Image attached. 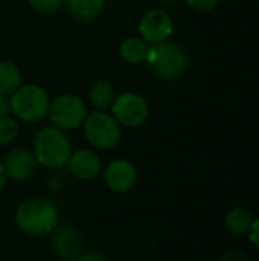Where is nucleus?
Here are the masks:
<instances>
[{
    "instance_id": "f03ea898",
    "label": "nucleus",
    "mask_w": 259,
    "mask_h": 261,
    "mask_svg": "<svg viewBox=\"0 0 259 261\" xmlns=\"http://www.w3.org/2000/svg\"><path fill=\"white\" fill-rule=\"evenodd\" d=\"M72 151V142L67 135L53 125L40 128L34 136L32 153L37 164L44 168L61 170L67 167Z\"/></svg>"
},
{
    "instance_id": "a211bd4d",
    "label": "nucleus",
    "mask_w": 259,
    "mask_h": 261,
    "mask_svg": "<svg viewBox=\"0 0 259 261\" xmlns=\"http://www.w3.org/2000/svg\"><path fill=\"white\" fill-rule=\"evenodd\" d=\"M20 135L18 121L12 116L0 118V147L12 144Z\"/></svg>"
},
{
    "instance_id": "f8f14e48",
    "label": "nucleus",
    "mask_w": 259,
    "mask_h": 261,
    "mask_svg": "<svg viewBox=\"0 0 259 261\" xmlns=\"http://www.w3.org/2000/svg\"><path fill=\"white\" fill-rule=\"evenodd\" d=\"M67 168L73 177L82 182L95 180L102 173V161L95 150L79 148L72 151L67 162Z\"/></svg>"
},
{
    "instance_id": "f3484780",
    "label": "nucleus",
    "mask_w": 259,
    "mask_h": 261,
    "mask_svg": "<svg viewBox=\"0 0 259 261\" xmlns=\"http://www.w3.org/2000/svg\"><path fill=\"white\" fill-rule=\"evenodd\" d=\"M21 72L17 64L0 60V93L11 96L21 86Z\"/></svg>"
},
{
    "instance_id": "393cba45",
    "label": "nucleus",
    "mask_w": 259,
    "mask_h": 261,
    "mask_svg": "<svg viewBox=\"0 0 259 261\" xmlns=\"http://www.w3.org/2000/svg\"><path fill=\"white\" fill-rule=\"evenodd\" d=\"M8 176H6V171H5V168H3V164H2V161H0V193L3 191V188L6 187V184H8Z\"/></svg>"
},
{
    "instance_id": "7ed1b4c3",
    "label": "nucleus",
    "mask_w": 259,
    "mask_h": 261,
    "mask_svg": "<svg viewBox=\"0 0 259 261\" xmlns=\"http://www.w3.org/2000/svg\"><path fill=\"white\" fill-rule=\"evenodd\" d=\"M145 63L153 75L160 80L172 81L180 78L188 69V55L176 41H163L148 49Z\"/></svg>"
},
{
    "instance_id": "6ab92c4d",
    "label": "nucleus",
    "mask_w": 259,
    "mask_h": 261,
    "mask_svg": "<svg viewBox=\"0 0 259 261\" xmlns=\"http://www.w3.org/2000/svg\"><path fill=\"white\" fill-rule=\"evenodd\" d=\"M27 2L35 12L44 15L58 12L64 5V0H27Z\"/></svg>"
},
{
    "instance_id": "aec40b11",
    "label": "nucleus",
    "mask_w": 259,
    "mask_h": 261,
    "mask_svg": "<svg viewBox=\"0 0 259 261\" xmlns=\"http://www.w3.org/2000/svg\"><path fill=\"white\" fill-rule=\"evenodd\" d=\"M220 0H186L188 6L195 12H211L217 8Z\"/></svg>"
},
{
    "instance_id": "6e6552de",
    "label": "nucleus",
    "mask_w": 259,
    "mask_h": 261,
    "mask_svg": "<svg viewBox=\"0 0 259 261\" xmlns=\"http://www.w3.org/2000/svg\"><path fill=\"white\" fill-rule=\"evenodd\" d=\"M50 246L60 261H75L85 251V237L73 225H60L52 232Z\"/></svg>"
},
{
    "instance_id": "a878e982",
    "label": "nucleus",
    "mask_w": 259,
    "mask_h": 261,
    "mask_svg": "<svg viewBox=\"0 0 259 261\" xmlns=\"http://www.w3.org/2000/svg\"><path fill=\"white\" fill-rule=\"evenodd\" d=\"M160 2H165V3H174V2H177V0H160Z\"/></svg>"
},
{
    "instance_id": "f257e3e1",
    "label": "nucleus",
    "mask_w": 259,
    "mask_h": 261,
    "mask_svg": "<svg viewBox=\"0 0 259 261\" xmlns=\"http://www.w3.org/2000/svg\"><path fill=\"white\" fill-rule=\"evenodd\" d=\"M17 228L29 237H47L60 226V211L46 197L23 199L15 210Z\"/></svg>"
},
{
    "instance_id": "2eb2a0df",
    "label": "nucleus",
    "mask_w": 259,
    "mask_h": 261,
    "mask_svg": "<svg viewBox=\"0 0 259 261\" xmlns=\"http://www.w3.org/2000/svg\"><path fill=\"white\" fill-rule=\"evenodd\" d=\"M116 98L111 83L105 80L95 81L89 89V102L95 110H108Z\"/></svg>"
},
{
    "instance_id": "423d86ee",
    "label": "nucleus",
    "mask_w": 259,
    "mask_h": 261,
    "mask_svg": "<svg viewBox=\"0 0 259 261\" xmlns=\"http://www.w3.org/2000/svg\"><path fill=\"white\" fill-rule=\"evenodd\" d=\"M47 116L53 127L63 132L75 130L82 125L87 116V106L78 95L64 93L50 101Z\"/></svg>"
},
{
    "instance_id": "4468645a",
    "label": "nucleus",
    "mask_w": 259,
    "mask_h": 261,
    "mask_svg": "<svg viewBox=\"0 0 259 261\" xmlns=\"http://www.w3.org/2000/svg\"><path fill=\"white\" fill-rule=\"evenodd\" d=\"M255 217L250 210L244 206L231 208L224 216V228L232 236H247Z\"/></svg>"
},
{
    "instance_id": "39448f33",
    "label": "nucleus",
    "mask_w": 259,
    "mask_h": 261,
    "mask_svg": "<svg viewBox=\"0 0 259 261\" xmlns=\"http://www.w3.org/2000/svg\"><path fill=\"white\" fill-rule=\"evenodd\" d=\"M82 128L87 142L95 150L101 151L114 148L122 136L121 124L107 110H93L87 113L82 122Z\"/></svg>"
},
{
    "instance_id": "20e7f679",
    "label": "nucleus",
    "mask_w": 259,
    "mask_h": 261,
    "mask_svg": "<svg viewBox=\"0 0 259 261\" xmlns=\"http://www.w3.org/2000/svg\"><path fill=\"white\" fill-rule=\"evenodd\" d=\"M11 113H14V118L17 121L26 122V124H35L40 122L43 118L47 116L50 98L38 84H21L11 96Z\"/></svg>"
},
{
    "instance_id": "1a4fd4ad",
    "label": "nucleus",
    "mask_w": 259,
    "mask_h": 261,
    "mask_svg": "<svg viewBox=\"0 0 259 261\" xmlns=\"http://www.w3.org/2000/svg\"><path fill=\"white\" fill-rule=\"evenodd\" d=\"M137 29L140 38L153 46L169 40L174 32V20L165 9L153 8L140 17Z\"/></svg>"
},
{
    "instance_id": "b1692460",
    "label": "nucleus",
    "mask_w": 259,
    "mask_h": 261,
    "mask_svg": "<svg viewBox=\"0 0 259 261\" xmlns=\"http://www.w3.org/2000/svg\"><path fill=\"white\" fill-rule=\"evenodd\" d=\"M9 113H11V101H9V96L0 93V118L9 116Z\"/></svg>"
},
{
    "instance_id": "0eeeda50",
    "label": "nucleus",
    "mask_w": 259,
    "mask_h": 261,
    "mask_svg": "<svg viewBox=\"0 0 259 261\" xmlns=\"http://www.w3.org/2000/svg\"><path fill=\"white\" fill-rule=\"evenodd\" d=\"M110 109V113L121 124V127L137 128L142 127L150 118V106L147 99L134 92L116 95Z\"/></svg>"
},
{
    "instance_id": "9d476101",
    "label": "nucleus",
    "mask_w": 259,
    "mask_h": 261,
    "mask_svg": "<svg viewBox=\"0 0 259 261\" xmlns=\"http://www.w3.org/2000/svg\"><path fill=\"white\" fill-rule=\"evenodd\" d=\"M102 176L107 188L116 194H128L134 190L139 174L136 165L124 158L110 161L102 168Z\"/></svg>"
},
{
    "instance_id": "9b49d317",
    "label": "nucleus",
    "mask_w": 259,
    "mask_h": 261,
    "mask_svg": "<svg viewBox=\"0 0 259 261\" xmlns=\"http://www.w3.org/2000/svg\"><path fill=\"white\" fill-rule=\"evenodd\" d=\"M2 164L8 179L14 182H24L31 179L38 165L32 150L24 147H15L9 150Z\"/></svg>"
},
{
    "instance_id": "5701e85b",
    "label": "nucleus",
    "mask_w": 259,
    "mask_h": 261,
    "mask_svg": "<svg viewBox=\"0 0 259 261\" xmlns=\"http://www.w3.org/2000/svg\"><path fill=\"white\" fill-rule=\"evenodd\" d=\"M75 261H108L107 257H104L102 254L96 252V251H84Z\"/></svg>"
},
{
    "instance_id": "dca6fc26",
    "label": "nucleus",
    "mask_w": 259,
    "mask_h": 261,
    "mask_svg": "<svg viewBox=\"0 0 259 261\" xmlns=\"http://www.w3.org/2000/svg\"><path fill=\"white\" fill-rule=\"evenodd\" d=\"M148 43L140 37H128L119 46V54L124 61L128 64H140L145 63L148 54Z\"/></svg>"
},
{
    "instance_id": "ddd939ff",
    "label": "nucleus",
    "mask_w": 259,
    "mask_h": 261,
    "mask_svg": "<svg viewBox=\"0 0 259 261\" xmlns=\"http://www.w3.org/2000/svg\"><path fill=\"white\" fill-rule=\"evenodd\" d=\"M104 5L105 0H64V6L69 15L82 24L95 21L101 15Z\"/></svg>"
},
{
    "instance_id": "412c9836",
    "label": "nucleus",
    "mask_w": 259,
    "mask_h": 261,
    "mask_svg": "<svg viewBox=\"0 0 259 261\" xmlns=\"http://www.w3.org/2000/svg\"><path fill=\"white\" fill-rule=\"evenodd\" d=\"M247 237H249L250 245H252L256 251H259V216L258 217H255V220H253V223H252V228H250Z\"/></svg>"
},
{
    "instance_id": "4be33fe9",
    "label": "nucleus",
    "mask_w": 259,
    "mask_h": 261,
    "mask_svg": "<svg viewBox=\"0 0 259 261\" xmlns=\"http://www.w3.org/2000/svg\"><path fill=\"white\" fill-rule=\"evenodd\" d=\"M220 261H247V255L241 249H231L220 258Z\"/></svg>"
}]
</instances>
